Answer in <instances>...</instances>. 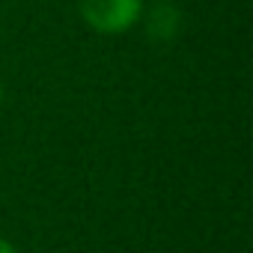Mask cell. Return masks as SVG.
<instances>
[{
	"label": "cell",
	"mask_w": 253,
	"mask_h": 253,
	"mask_svg": "<svg viewBox=\"0 0 253 253\" xmlns=\"http://www.w3.org/2000/svg\"><path fill=\"white\" fill-rule=\"evenodd\" d=\"M86 27L104 36H119L140 21L143 0H78Z\"/></svg>",
	"instance_id": "obj_1"
},
{
	"label": "cell",
	"mask_w": 253,
	"mask_h": 253,
	"mask_svg": "<svg viewBox=\"0 0 253 253\" xmlns=\"http://www.w3.org/2000/svg\"><path fill=\"white\" fill-rule=\"evenodd\" d=\"M0 253H18V250H15V247L6 241V238H0Z\"/></svg>",
	"instance_id": "obj_2"
},
{
	"label": "cell",
	"mask_w": 253,
	"mask_h": 253,
	"mask_svg": "<svg viewBox=\"0 0 253 253\" xmlns=\"http://www.w3.org/2000/svg\"><path fill=\"white\" fill-rule=\"evenodd\" d=\"M0 98H3V86H0Z\"/></svg>",
	"instance_id": "obj_3"
}]
</instances>
